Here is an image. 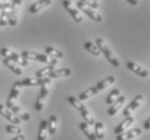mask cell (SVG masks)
<instances>
[{
  "label": "cell",
  "mask_w": 150,
  "mask_h": 140,
  "mask_svg": "<svg viewBox=\"0 0 150 140\" xmlns=\"http://www.w3.org/2000/svg\"><path fill=\"white\" fill-rule=\"evenodd\" d=\"M21 56L25 59H27V61H37L39 63H43V64H48V65H57L56 58L49 57L47 54H41L38 52L23 51L21 53Z\"/></svg>",
  "instance_id": "6da1fadb"
},
{
  "label": "cell",
  "mask_w": 150,
  "mask_h": 140,
  "mask_svg": "<svg viewBox=\"0 0 150 140\" xmlns=\"http://www.w3.org/2000/svg\"><path fill=\"white\" fill-rule=\"evenodd\" d=\"M96 45L98 46L100 53L104 54V56L107 58V61H108L113 67H119L120 62L118 61V58H117L116 55L113 54V52L111 51V49L109 48V45L106 43V41H104L103 39H97V40H96Z\"/></svg>",
  "instance_id": "7a4b0ae2"
},
{
  "label": "cell",
  "mask_w": 150,
  "mask_h": 140,
  "mask_svg": "<svg viewBox=\"0 0 150 140\" xmlns=\"http://www.w3.org/2000/svg\"><path fill=\"white\" fill-rule=\"evenodd\" d=\"M51 80L48 77V78H45L43 79V82L41 84V91H40V94L38 96L37 98V101L35 103V110L37 111V112H40L41 110L43 109V105H45V100L47 98V96H48L49 92H50V86H51Z\"/></svg>",
  "instance_id": "3957f363"
},
{
  "label": "cell",
  "mask_w": 150,
  "mask_h": 140,
  "mask_svg": "<svg viewBox=\"0 0 150 140\" xmlns=\"http://www.w3.org/2000/svg\"><path fill=\"white\" fill-rule=\"evenodd\" d=\"M0 55L4 56V58H9L11 61H13L15 64H18L21 66H27L28 65V61L23 58L21 55H18L16 52H13L9 50L8 48H4L0 50Z\"/></svg>",
  "instance_id": "277c9868"
},
{
  "label": "cell",
  "mask_w": 150,
  "mask_h": 140,
  "mask_svg": "<svg viewBox=\"0 0 150 140\" xmlns=\"http://www.w3.org/2000/svg\"><path fill=\"white\" fill-rule=\"evenodd\" d=\"M77 8H78L79 10H81L83 13L86 14V15H88L91 20H93V21L98 22V23L103 21L102 15H100V14H99L98 12L95 10V9H93V8L89 7V6H86V4H83V2H82V1H80V0L77 2Z\"/></svg>",
  "instance_id": "5b68a950"
},
{
  "label": "cell",
  "mask_w": 150,
  "mask_h": 140,
  "mask_svg": "<svg viewBox=\"0 0 150 140\" xmlns=\"http://www.w3.org/2000/svg\"><path fill=\"white\" fill-rule=\"evenodd\" d=\"M22 87H23V85H22V82H21V81L14 82L13 87L11 89V92H10V94H9V97H8V100H7V107L9 109H11L14 105H16L15 101H16L18 95H20Z\"/></svg>",
  "instance_id": "8992f818"
},
{
  "label": "cell",
  "mask_w": 150,
  "mask_h": 140,
  "mask_svg": "<svg viewBox=\"0 0 150 140\" xmlns=\"http://www.w3.org/2000/svg\"><path fill=\"white\" fill-rule=\"evenodd\" d=\"M144 103V96L143 95H137L135 98L130 103V105L126 107L125 109L123 110V116L126 117V116L132 115L135 111H136L138 108H139Z\"/></svg>",
  "instance_id": "52a82bcc"
},
{
  "label": "cell",
  "mask_w": 150,
  "mask_h": 140,
  "mask_svg": "<svg viewBox=\"0 0 150 140\" xmlns=\"http://www.w3.org/2000/svg\"><path fill=\"white\" fill-rule=\"evenodd\" d=\"M21 6H22V0H13L12 1L10 15H9V24H10V26H15L17 24Z\"/></svg>",
  "instance_id": "ba28073f"
},
{
  "label": "cell",
  "mask_w": 150,
  "mask_h": 140,
  "mask_svg": "<svg viewBox=\"0 0 150 140\" xmlns=\"http://www.w3.org/2000/svg\"><path fill=\"white\" fill-rule=\"evenodd\" d=\"M63 6H64L66 11L71 15L72 18H74L77 23H81L82 20H83V17H82L79 9L74 6V4H72L70 0H64V1H63Z\"/></svg>",
  "instance_id": "9c48e42d"
},
{
  "label": "cell",
  "mask_w": 150,
  "mask_h": 140,
  "mask_svg": "<svg viewBox=\"0 0 150 140\" xmlns=\"http://www.w3.org/2000/svg\"><path fill=\"white\" fill-rule=\"evenodd\" d=\"M0 115H2L4 117H6L10 123L14 124V125H20V124L22 123V120H21L18 116L15 115L8 107L4 106L2 103H0Z\"/></svg>",
  "instance_id": "30bf717a"
},
{
  "label": "cell",
  "mask_w": 150,
  "mask_h": 140,
  "mask_svg": "<svg viewBox=\"0 0 150 140\" xmlns=\"http://www.w3.org/2000/svg\"><path fill=\"white\" fill-rule=\"evenodd\" d=\"M143 133V130L136 127V128H133V129H130V130H125V132H123V133L119 134V135H117L116 137V140H132V139H135L137 138L138 136H140Z\"/></svg>",
  "instance_id": "8fae6325"
},
{
  "label": "cell",
  "mask_w": 150,
  "mask_h": 140,
  "mask_svg": "<svg viewBox=\"0 0 150 140\" xmlns=\"http://www.w3.org/2000/svg\"><path fill=\"white\" fill-rule=\"evenodd\" d=\"M125 100H126V97L125 96H120L119 98L117 99L116 101L112 103V105H110V108L108 109V114H109L110 116H113V115H116L117 113H118V111H119L121 108H122V106L124 105V103H125Z\"/></svg>",
  "instance_id": "7c38bea8"
},
{
  "label": "cell",
  "mask_w": 150,
  "mask_h": 140,
  "mask_svg": "<svg viewBox=\"0 0 150 140\" xmlns=\"http://www.w3.org/2000/svg\"><path fill=\"white\" fill-rule=\"evenodd\" d=\"M126 67L130 69L131 71H133L134 73H136L137 75H139V77H142V78H147V77H148V71H147L145 68H143L142 66L136 64V63L127 62Z\"/></svg>",
  "instance_id": "4fadbf2b"
},
{
  "label": "cell",
  "mask_w": 150,
  "mask_h": 140,
  "mask_svg": "<svg viewBox=\"0 0 150 140\" xmlns=\"http://www.w3.org/2000/svg\"><path fill=\"white\" fill-rule=\"evenodd\" d=\"M133 123H134L133 116L132 115L126 116L125 119H124V121H122V122H121V123H120L119 125L115 128V134H116V135H119V134L125 132L126 129H129V128H130V126Z\"/></svg>",
  "instance_id": "5bb4252c"
},
{
  "label": "cell",
  "mask_w": 150,
  "mask_h": 140,
  "mask_svg": "<svg viewBox=\"0 0 150 140\" xmlns=\"http://www.w3.org/2000/svg\"><path fill=\"white\" fill-rule=\"evenodd\" d=\"M52 2V0H38L37 2H35L34 4H31L30 8H29V12L33 14L38 13L40 12L42 9L47 8L48 6H50Z\"/></svg>",
  "instance_id": "9a60e30c"
},
{
  "label": "cell",
  "mask_w": 150,
  "mask_h": 140,
  "mask_svg": "<svg viewBox=\"0 0 150 140\" xmlns=\"http://www.w3.org/2000/svg\"><path fill=\"white\" fill-rule=\"evenodd\" d=\"M79 128L81 129V132L84 134L85 136H86V138H88L89 140H97L94 130L91 128V125H89L88 123H85V122L80 123L79 124Z\"/></svg>",
  "instance_id": "2e32d148"
},
{
  "label": "cell",
  "mask_w": 150,
  "mask_h": 140,
  "mask_svg": "<svg viewBox=\"0 0 150 140\" xmlns=\"http://www.w3.org/2000/svg\"><path fill=\"white\" fill-rule=\"evenodd\" d=\"M71 75V69L69 68H61V69H54L53 71L48 75L50 79H57V78H64Z\"/></svg>",
  "instance_id": "e0dca14e"
},
{
  "label": "cell",
  "mask_w": 150,
  "mask_h": 140,
  "mask_svg": "<svg viewBox=\"0 0 150 140\" xmlns=\"http://www.w3.org/2000/svg\"><path fill=\"white\" fill-rule=\"evenodd\" d=\"M2 63H4V65L6 66L7 68L10 69L11 71L13 72V73H15L16 75H23V70H22V69L17 66V64H15L13 61H11L9 58H4V59H2Z\"/></svg>",
  "instance_id": "ac0fdd59"
},
{
  "label": "cell",
  "mask_w": 150,
  "mask_h": 140,
  "mask_svg": "<svg viewBox=\"0 0 150 140\" xmlns=\"http://www.w3.org/2000/svg\"><path fill=\"white\" fill-rule=\"evenodd\" d=\"M10 110L15 114V115L18 116L22 121H26V122H27V121L30 120V114H29L28 112H26V111H24L21 107L16 106V105H14Z\"/></svg>",
  "instance_id": "d6986e66"
},
{
  "label": "cell",
  "mask_w": 150,
  "mask_h": 140,
  "mask_svg": "<svg viewBox=\"0 0 150 140\" xmlns=\"http://www.w3.org/2000/svg\"><path fill=\"white\" fill-rule=\"evenodd\" d=\"M115 82H116V78H115L113 75H110V77H107V78H105L104 80H102L100 82L97 83L95 87L97 89L98 92H100V91H104L105 89H107L108 86L112 85Z\"/></svg>",
  "instance_id": "ffe728a7"
},
{
  "label": "cell",
  "mask_w": 150,
  "mask_h": 140,
  "mask_svg": "<svg viewBox=\"0 0 150 140\" xmlns=\"http://www.w3.org/2000/svg\"><path fill=\"white\" fill-rule=\"evenodd\" d=\"M48 121H41L40 126H39V133H38L37 140H45L47 139V135H48Z\"/></svg>",
  "instance_id": "44dd1931"
},
{
  "label": "cell",
  "mask_w": 150,
  "mask_h": 140,
  "mask_svg": "<svg viewBox=\"0 0 150 140\" xmlns=\"http://www.w3.org/2000/svg\"><path fill=\"white\" fill-rule=\"evenodd\" d=\"M97 93H98L97 89H96L95 86H93V87H90V89H88L86 91H84V92L80 93V95L78 96V99L79 100H81V101H84V100H86V99L91 98L92 96L96 95Z\"/></svg>",
  "instance_id": "7402d4cb"
},
{
  "label": "cell",
  "mask_w": 150,
  "mask_h": 140,
  "mask_svg": "<svg viewBox=\"0 0 150 140\" xmlns=\"http://www.w3.org/2000/svg\"><path fill=\"white\" fill-rule=\"evenodd\" d=\"M22 82V85L23 86H39L42 84L43 82V79L41 78H25Z\"/></svg>",
  "instance_id": "603a6c76"
},
{
  "label": "cell",
  "mask_w": 150,
  "mask_h": 140,
  "mask_svg": "<svg viewBox=\"0 0 150 140\" xmlns=\"http://www.w3.org/2000/svg\"><path fill=\"white\" fill-rule=\"evenodd\" d=\"M56 129H57V116L51 115L48 121V132L50 135L53 136L56 134Z\"/></svg>",
  "instance_id": "cb8c5ba5"
},
{
  "label": "cell",
  "mask_w": 150,
  "mask_h": 140,
  "mask_svg": "<svg viewBox=\"0 0 150 140\" xmlns=\"http://www.w3.org/2000/svg\"><path fill=\"white\" fill-rule=\"evenodd\" d=\"M94 133L97 139L103 140L105 137V127L102 122H95L94 124Z\"/></svg>",
  "instance_id": "d4e9b609"
},
{
  "label": "cell",
  "mask_w": 150,
  "mask_h": 140,
  "mask_svg": "<svg viewBox=\"0 0 150 140\" xmlns=\"http://www.w3.org/2000/svg\"><path fill=\"white\" fill-rule=\"evenodd\" d=\"M80 113H81V115H82V117H83V120H84L85 123H88L89 125H91V126L95 124V119H94V116H93L92 113L90 112L86 108H83V109L80 111Z\"/></svg>",
  "instance_id": "484cf974"
},
{
  "label": "cell",
  "mask_w": 150,
  "mask_h": 140,
  "mask_svg": "<svg viewBox=\"0 0 150 140\" xmlns=\"http://www.w3.org/2000/svg\"><path fill=\"white\" fill-rule=\"evenodd\" d=\"M84 49L89 52L90 54L94 55V56H99V55L102 54L100 51H99L98 46H97L96 44H94V43H92L91 41L84 42Z\"/></svg>",
  "instance_id": "4316f807"
},
{
  "label": "cell",
  "mask_w": 150,
  "mask_h": 140,
  "mask_svg": "<svg viewBox=\"0 0 150 140\" xmlns=\"http://www.w3.org/2000/svg\"><path fill=\"white\" fill-rule=\"evenodd\" d=\"M120 96H121V92H120L119 89H112V91L109 93V95L107 96V98H106V103H107V105H112L117 99L119 98Z\"/></svg>",
  "instance_id": "83f0119b"
},
{
  "label": "cell",
  "mask_w": 150,
  "mask_h": 140,
  "mask_svg": "<svg viewBox=\"0 0 150 140\" xmlns=\"http://www.w3.org/2000/svg\"><path fill=\"white\" fill-rule=\"evenodd\" d=\"M54 67H55L54 65H48L47 67H45V68L38 70V71L36 72V77H37V78H41V79L48 77V75L55 69Z\"/></svg>",
  "instance_id": "f1b7e54d"
},
{
  "label": "cell",
  "mask_w": 150,
  "mask_h": 140,
  "mask_svg": "<svg viewBox=\"0 0 150 140\" xmlns=\"http://www.w3.org/2000/svg\"><path fill=\"white\" fill-rule=\"evenodd\" d=\"M45 54L48 55V56H50V57H53V58H62L63 56H64L63 52L58 51V50H56V49H54V48H51V46L45 48Z\"/></svg>",
  "instance_id": "f546056e"
},
{
  "label": "cell",
  "mask_w": 150,
  "mask_h": 140,
  "mask_svg": "<svg viewBox=\"0 0 150 140\" xmlns=\"http://www.w3.org/2000/svg\"><path fill=\"white\" fill-rule=\"evenodd\" d=\"M68 103L71 105L75 109H77L78 111H81L83 108H85L84 105L82 103L81 100H79L78 98H76V97H74V96H69L68 97Z\"/></svg>",
  "instance_id": "4dcf8cb0"
},
{
  "label": "cell",
  "mask_w": 150,
  "mask_h": 140,
  "mask_svg": "<svg viewBox=\"0 0 150 140\" xmlns=\"http://www.w3.org/2000/svg\"><path fill=\"white\" fill-rule=\"evenodd\" d=\"M6 132L8 134H12V135H21L22 134V128H20L17 125L10 124V125L6 126Z\"/></svg>",
  "instance_id": "1f68e13d"
},
{
  "label": "cell",
  "mask_w": 150,
  "mask_h": 140,
  "mask_svg": "<svg viewBox=\"0 0 150 140\" xmlns=\"http://www.w3.org/2000/svg\"><path fill=\"white\" fill-rule=\"evenodd\" d=\"M9 15L10 12L8 10H1V14H0V26H6L9 24Z\"/></svg>",
  "instance_id": "d6a6232c"
},
{
  "label": "cell",
  "mask_w": 150,
  "mask_h": 140,
  "mask_svg": "<svg viewBox=\"0 0 150 140\" xmlns=\"http://www.w3.org/2000/svg\"><path fill=\"white\" fill-rule=\"evenodd\" d=\"M80 1H82L83 4L93 8V9H97V8H98V2L95 1V0H80Z\"/></svg>",
  "instance_id": "836d02e7"
},
{
  "label": "cell",
  "mask_w": 150,
  "mask_h": 140,
  "mask_svg": "<svg viewBox=\"0 0 150 140\" xmlns=\"http://www.w3.org/2000/svg\"><path fill=\"white\" fill-rule=\"evenodd\" d=\"M11 8V4L7 0H0V10H8Z\"/></svg>",
  "instance_id": "e575fe53"
},
{
  "label": "cell",
  "mask_w": 150,
  "mask_h": 140,
  "mask_svg": "<svg viewBox=\"0 0 150 140\" xmlns=\"http://www.w3.org/2000/svg\"><path fill=\"white\" fill-rule=\"evenodd\" d=\"M144 129L150 130V117L147 120L146 122H145V124H144Z\"/></svg>",
  "instance_id": "d590c367"
},
{
  "label": "cell",
  "mask_w": 150,
  "mask_h": 140,
  "mask_svg": "<svg viewBox=\"0 0 150 140\" xmlns=\"http://www.w3.org/2000/svg\"><path fill=\"white\" fill-rule=\"evenodd\" d=\"M11 140H26V138H25V136L24 135H16V136L14 137V138H12Z\"/></svg>",
  "instance_id": "8d00e7d4"
},
{
  "label": "cell",
  "mask_w": 150,
  "mask_h": 140,
  "mask_svg": "<svg viewBox=\"0 0 150 140\" xmlns=\"http://www.w3.org/2000/svg\"><path fill=\"white\" fill-rule=\"evenodd\" d=\"M126 1L132 6H137V4H138V0H126Z\"/></svg>",
  "instance_id": "74e56055"
},
{
  "label": "cell",
  "mask_w": 150,
  "mask_h": 140,
  "mask_svg": "<svg viewBox=\"0 0 150 140\" xmlns=\"http://www.w3.org/2000/svg\"><path fill=\"white\" fill-rule=\"evenodd\" d=\"M1 62H2V59H1V58H0V63H1Z\"/></svg>",
  "instance_id": "f35d334b"
},
{
  "label": "cell",
  "mask_w": 150,
  "mask_h": 140,
  "mask_svg": "<svg viewBox=\"0 0 150 140\" xmlns=\"http://www.w3.org/2000/svg\"><path fill=\"white\" fill-rule=\"evenodd\" d=\"M95 1H98V0H95Z\"/></svg>",
  "instance_id": "ab89813d"
}]
</instances>
